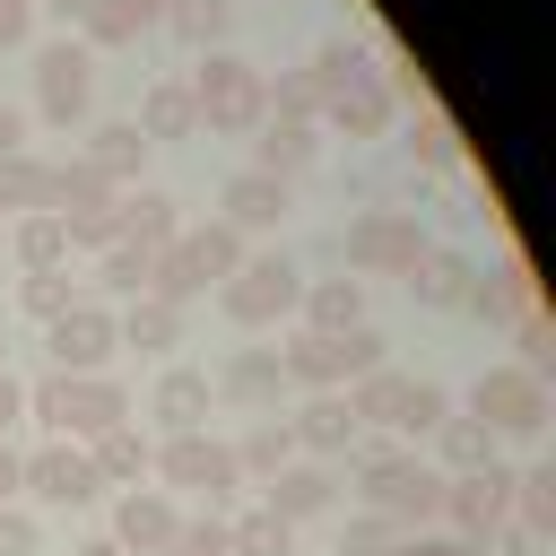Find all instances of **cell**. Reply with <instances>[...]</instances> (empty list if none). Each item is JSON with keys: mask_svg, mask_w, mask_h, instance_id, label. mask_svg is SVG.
Wrapping results in <instances>:
<instances>
[{"mask_svg": "<svg viewBox=\"0 0 556 556\" xmlns=\"http://www.w3.org/2000/svg\"><path fill=\"white\" fill-rule=\"evenodd\" d=\"M348 460H356V469H348V478H356V486H348L356 513H382L400 539H408V530H434V513H443V469H434L417 443H356Z\"/></svg>", "mask_w": 556, "mask_h": 556, "instance_id": "cell-1", "label": "cell"}, {"mask_svg": "<svg viewBox=\"0 0 556 556\" xmlns=\"http://www.w3.org/2000/svg\"><path fill=\"white\" fill-rule=\"evenodd\" d=\"M252 243L235 235V226H217V217H200V226H174V243L148 261V295L156 304H200L208 287H226L235 278V261H243Z\"/></svg>", "mask_w": 556, "mask_h": 556, "instance_id": "cell-2", "label": "cell"}, {"mask_svg": "<svg viewBox=\"0 0 556 556\" xmlns=\"http://www.w3.org/2000/svg\"><path fill=\"white\" fill-rule=\"evenodd\" d=\"M182 87H191L200 130H217V139H252L269 122V70H252L243 52H200V70Z\"/></svg>", "mask_w": 556, "mask_h": 556, "instance_id": "cell-3", "label": "cell"}, {"mask_svg": "<svg viewBox=\"0 0 556 556\" xmlns=\"http://www.w3.org/2000/svg\"><path fill=\"white\" fill-rule=\"evenodd\" d=\"M348 408H356V426L382 434V443H426L434 417L452 408V391H443V382H417V374H400V365H374L365 382H348Z\"/></svg>", "mask_w": 556, "mask_h": 556, "instance_id": "cell-4", "label": "cell"}, {"mask_svg": "<svg viewBox=\"0 0 556 556\" xmlns=\"http://www.w3.org/2000/svg\"><path fill=\"white\" fill-rule=\"evenodd\" d=\"M26 417H43L61 443H96V434L130 426V391L113 374H43L26 391Z\"/></svg>", "mask_w": 556, "mask_h": 556, "instance_id": "cell-5", "label": "cell"}, {"mask_svg": "<svg viewBox=\"0 0 556 556\" xmlns=\"http://www.w3.org/2000/svg\"><path fill=\"white\" fill-rule=\"evenodd\" d=\"M278 365H287V391H348L391 356H382V330L365 321V330H295L278 348Z\"/></svg>", "mask_w": 556, "mask_h": 556, "instance_id": "cell-6", "label": "cell"}, {"mask_svg": "<svg viewBox=\"0 0 556 556\" xmlns=\"http://www.w3.org/2000/svg\"><path fill=\"white\" fill-rule=\"evenodd\" d=\"M426 226H417V208H365V217H348L339 226V261H348V278H408L417 261H426Z\"/></svg>", "mask_w": 556, "mask_h": 556, "instance_id": "cell-7", "label": "cell"}, {"mask_svg": "<svg viewBox=\"0 0 556 556\" xmlns=\"http://www.w3.org/2000/svg\"><path fill=\"white\" fill-rule=\"evenodd\" d=\"M469 417H478L495 443H539L547 417H556L547 374H530V365H486V374L469 382Z\"/></svg>", "mask_w": 556, "mask_h": 556, "instance_id": "cell-8", "label": "cell"}, {"mask_svg": "<svg viewBox=\"0 0 556 556\" xmlns=\"http://www.w3.org/2000/svg\"><path fill=\"white\" fill-rule=\"evenodd\" d=\"M295 295H304V269L287 252H243L235 278L217 287V313L235 330H278V321H295Z\"/></svg>", "mask_w": 556, "mask_h": 556, "instance_id": "cell-9", "label": "cell"}, {"mask_svg": "<svg viewBox=\"0 0 556 556\" xmlns=\"http://www.w3.org/2000/svg\"><path fill=\"white\" fill-rule=\"evenodd\" d=\"M113 208H122V191L104 174H87L78 156L70 165H43V217H61L70 252H104L113 243Z\"/></svg>", "mask_w": 556, "mask_h": 556, "instance_id": "cell-10", "label": "cell"}, {"mask_svg": "<svg viewBox=\"0 0 556 556\" xmlns=\"http://www.w3.org/2000/svg\"><path fill=\"white\" fill-rule=\"evenodd\" d=\"M148 469L165 478V495H208V513H226L235 504V486H243V469H235V452H226V434H165L156 452H148Z\"/></svg>", "mask_w": 556, "mask_h": 556, "instance_id": "cell-11", "label": "cell"}, {"mask_svg": "<svg viewBox=\"0 0 556 556\" xmlns=\"http://www.w3.org/2000/svg\"><path fill=\"white\" fill-rule=\"evenodd\" d=\"M87 113H96V52L70 43V35L35 43V122L70 130V122H87Z\"/></svg>", "mask_w": 556, "mask_h": 556, "instance_id": "cell-12", "label": "cell"}, {"mask_svg": "<svg viewBox=\"0 0 556 556\" xmlns=\"http://www.w3.org/2000/svg\"><path fill=\"white\" fill-rule=\"evenodd\" d=\"M443 539H460V547H478L486 530H504L513 521V460H486V469H469V478H443Z\"/></svg>", "mask_w": 556, "mask_h": 556, "instance_id": "cell-13", "label": "cell"}, {"mask_svg": "<svg viewBox=\"0 0 556 556\" xmlns=\"http://www.w3.org/2000/svg\"><path fill=\"white\" fill-rule=\"evenodd\" d=\"M43 348H52V374H104L113 356H122V321H113V304H70L61 321H43Z\"/></svg>", "mask_w": 556, "mask_h": 556, "instance_id": "cell-14", "label": "cell"}, {"mask_svg": "<svg viewBox=\"0 0 556 556\" xmlns=\"http://www.w3.org/2000/svg\"><path fill=\"white\" fill-rule=\"evenodd\" d=\"M287 434H295V460H330V469L365 443V426H356L348 391H304V400L287 408Z\"/></svg>", "mask_w": 556, "mask_h": 556, "instance_id": "cell-15", "label": "cell"}, {"mask_svg": "<svg viewBox=\"0 0 556 556\" xmlns=\"http://www.w3.org/2000/svg\"><path fill=\"white\" fill-rule=\"evenodd\" d=\"M26 495L43 504V513H78V504H96L104 495V478H96V460H87V443H43V452H26Z\"/></svg>", "mask_w": 556, "mask_h": 556, "instance_id": "cell-16", "label": "cell"}, {"mask_svg": "<svg viewBox=\"0 0 556 556\" xmlns=\"http://www.w3.org/2000/svg\"><path fill=\"white\" fill-rule=\"evenodd\" d=\"M208 391L226 408H243V417H287V365H278V348H235L208 374Z\"/></svg>", "mask_w": 556, "mask_h": 556, "instance_id": "cell-17", "label": "cell"}, {"mask_svg": "<svg viewBox=\"0 0 556 556\" xmlns=\"http://www.w3.org/2000/svg\"><path fill=\"white\" fill-rule=\"evenodd\" d=\"M287 217H295V182L252 174V165H243V174H226V191H217V226H235V235L252 243V235H278Z\"/></svg>", "mask_w": 556, "mask_h": 556, "instance_id": "cell-18", "label": "cell"}, {"mask_svg": "<svg viewBox=\"0 0 556 556\" xmlns=\"http://www.w3.org/2000/svg\"><path fill=\"white\" fill-rule=\"evenodd\" d=\"M174 530H182V495H165V486H122V504H113V547L122 556H165L174 547Z\"/></svg>", "mask_w": 556, "mask_h": 556, "instance_id": "cell-19", "label": "cell"}, {"mask_svg": "<svg viewBox=\"0 0 556 556\" xmlns=\"http://www.w3.org/2000/svg\"><path fill=\"white\" fill-rule=\"evenodd\" d=\"M321 122H330L339 139H382V130L400 122V87H391V70H356V78L321 104Z\"/></svg>", "mask_w": 556, "mask_h": 556, "instance_id": "cell-20", "label": "cell"}, {"mask_svg": "<svg viewBox=\"0 0 556 556\" xmlns=\"http://www.w3.org/2000/svg\"><path fill=\"white\" fill-rule=\"evenodd\" d=\"M261 504H269L287 530H295V521H321V513L339 504V469H330V460H287V469L261 486Z\"/></svg>", "mask_w": 556, "mask_h": 556, "instance_id": "cell-21", "label": "cell"}, {"mask_svg": "<svg viewBox=\"0 0 556 556\" xmlns=\"http://www.w3.org/2000/svg\"><path fill=\"white\" fill-rule=\"evenodd\" d=\"M365 313H374V287L365 278H304V295H295V321L304 330H365Z\"/></svg>", "mask_w": 556, "mask_h": 556, "instance_id": "cell-22", "label": "cell"}, {"mask_svg": "<svg viewBox=\"0 0 556 556\" xmlns=\"http://www.w3.org/2000/svg\"><path fill=\"white\" fill-rule=\"evenodd\" d=\"M208 408H217V391H208V374H200V365H165V374H156V391H148V417H156L165 434H200V426H208Z\"/></svg>", "mask_w": 556, "mask_h": 556, "instance_id": "cell-23", "label": "cell"}, {"mask_svg": "<svg viewBox=\"0 0 556 556\" xmlns=\"http://www.w3.org/2000/svg\"><path fill=\"white\" fill-rule=\"evenodd\" d=\"M417 452H426V460H434L443 478H469V469L504 460V443H495V434H486L478 417H460V408H443V417H434V434H426Z\"/></svg>", "mask_w": 556, "mask_h": 556, "instance_id": "cell-24", "label": "cell"}, {"mask_svg": "<svg viewBox=\"0 0 556 556\" xmlns=\"http://www.w3.org/2000/svg\"><path fill=\"white\" fill-rule=\"evenodd\" d=\"M539 295H530V269L521 261H478V278H469V295H460V313L469 321H521Z\"/></svg>", "mask_w": 556, "mask_h": 556, "instance_id": "cell-25", "label": "cell"}, {"mask_svg": "<svg viewBox=\"0 0 556 556\" xmlns=\"http://www.w3.org/2000/svg\"><path fill=\"white\" fill-rule=\"evenodd\" d=\"M78 165H87V174H104L113 191H130V182H139V165H148L139 122H96V130H87V148H78Z\"/></svg>", "mask_w": 556, "mask_h": 556, "instance_id": "cell-26", "label": "cell"}, {"mask_svg": "<svg viewBox=\"0 0 556 556\" xmlns=\"http://www.w3.org/2000/svg\"><path fill=\"white\" fill-rule=\"evenodd\" d=\"M313 156H321V130L313 122H261L252 130V174L295 182V174H313Z\"/></svg>", "mask_w": 556, "mask_h": 556, "instance_id": "cell-27", "label": "cell"}, {"mask_svg": "<svg viewBox=\"0 0 556 556\" xmlns=\"http://www.w3.org/2000/svg\"><path fill=\"white\" fill-rule=\"evenodd\" d=\"M130 122H139V139H148V148L200 139V113H191V87H182V78H156V87L139 96V113H130Z\"/></svg>", "mask_w": 556, "mask_h": 556, "instance_id": "cell-28", "label": "cell"}, {"mask_svg": "<svg viewBox=\"0 0 556 556\" xmlns=\"http://www.w3.org/2000/svg\"><path fill=\"white\" fill-rule=\"evenodd\" d=\"M469 278H478V252H443V243H426V261L408 269V295H417V304H434V313H460Z\"/></svg>", "mask_w": 556, "mask_h": 556, "instance_id": "cell-29", "label": "cell"}, {"mask_svg": "<svg viewBox=\"0 0 556 556\" xmlns=\"http://www.w3.org/2000/svg\"><path fill=\"white\" fill-rule=\"evenodd\" d=\"M174 226H182V217H174V200H165V191H148V182H130V191H122V208H113V235H122V243H139V252H165V243H174Z\"/></svg>", "mask_w": 556, "mask_h": 556, "instance_id": "cell-30", "label": "cell"}, {"mask_svg": "<svg viewBox=\"0 0 556 556\" xmlns=\"http://www.w3.org/2000/svg\"><path fill=\"white\" fill-rule=\"evenodd\" d=\"M226 452H235L243 486H269V478H278V469L295 460V434H287V417H252V426H243V434H235Z\"/></svg>", "mask_w": 556, "mask_h": 556, "instance_id": "cell-31", "label": "cell"}, {"mask_svg": "<svg viewBox=\"0 0 556 556\" xmlns=\"http://www.w3.org/2000/svg\"><path fill=\"white\" fill-rule=\"evenodd\" d=\"M139 35H156V0H96V9L78 17V43H87V52H122V43H139Z\"/></svg>", "mask_w": 556, "mask_h": 556, "instance_id": "cell-32", "label": "cell"}, {"mask_svg": "<svg viewBox=\"0 0 556 556\" xmlns=\"http://www.w3.org/2000/svg\"><path fill=\"white\" fill-rule=\"evenodd\" d=\"M122 348H139V356H174L182 348V304H156V295H130L122 313Z\"/></svg>", "mask_w": 556, "mask_h": 556, "instance_id": "cell-33", "label": "cell"}, {"mask_svg": "<svg viewBox=\"0 0 556 556\" xmlns=\"http://www.w3.org/2000/svg\"><path fill=\"white\" fill-rule=\"evenodd\" d=\"M156 26L174 43H191V52H217L226 26H235V0H156Z\"/></svg>", "mask_w": 556, "mask_h": 556, "instance_id": "cell-34", "label": "cell"}, {"mask_svg": "<svg viewBox=\"0 0 556 556\" xmlns=\"http://www.w3.org/2000/svg\"><path fill=\"white\" fill-rule=\"evenodd\" d=\"M148 452H156V443L139 434V417L87 443V460H96V478H104V486H139V478H148Z\"/></svg>", "mask_w": 556, "mask_h": 556, "instance_id": "cell-35", "label": "cell"}, {"mask_svg": "<svg viewBox=\"0 0 556 556\" xmlns=\"http://www.w3.org/2000/svg\"><path fill=\"white\" fill-rule=\"evenodd\" d=\"M9 243H17V269L35 278V269H70V235H61V217H43V208H26L17 226H9Z\"/></svg>", "mask_w": 556, "mask_h": 556, "instance_id": "cell-36", "label": "cell"}, {"mask_svg": "<svg viewBox=\"0 0 556 556\" xmlns=\"http://www.w3.org/2000/svg\"><path fill=\"white\" fill-rule=\"evenodd\" d=\"M295 547V530L269 513V504H243V513H226V556H287Z\"/></svg>", "mask_w": 556, "mask_h": 556, "instance_id": "cell-37", "label": "cell"}, {"mask_svg": "<svg viewBox=\"0 0 556 556\" xmlns=\"http://www.w3.org/2000/svg\"><path fill=\"white\" fill-rule=\"evenodd\" d=\"M513 521L547 547L556 539V469H513Z\"/></svg>", "mask_w": 556, "mask_h": 556, "instance_id": "cell-38", "label": "cell"}, {"mask_svg": "<svg viewBox=\"0 0 556 556\" xmlns=\"http://www.w3.org/2000/svg\"><path fill=\"white\" fill-rule=\"evenodd\" d=\"M356 70H374V61H365V43H356V35H330V43H321V52H313V61H304V78H313V96H321V104H330V96H339V87H348V78H356Z\"/></svg>", "mask_w": 556, "mask_h": 556, "instance_id": "cell-39", "label": "cell"}, {"mask_svg": "<svg viewBox=\"0 0 556 556\" xmlns=\"http://www.w3.org/2000/svg\"><path fill=\"white\" fill-rule=\"evenodd\" d=\"M148 261H156V252H139V243H122V235H113V243L96 252V287H104V295H122V304H130V295H148Z\"/></svg>", "mask_w": 556, "mask_h": 556, "instance_id": "cell-40", "label": "cell"}, {"mask_svg": "<svg viewBox=\"0 0 556 556\" xmlns=\"http://www.w3.org/2000/svg\"><path fill=\"white\" fill-rule=\"evenodd\" d=\"M17 304H26L35 321H61L70 304H87V287H78L70 269H35V278H17Z\"/></svg>", "mask_w": 556, "mask_h": 556, "instance_id": "cell-41", "label": "cell"}, {"mask_svg": "<svg viewBox=\"0 0 556 556\" xmlns=\"http://www.w3.org/2000/svg\"><path fill=\"white\" fill-rule=\"evenodd\" d=\"M400 148H408L417 165H434V174H460V139H452V122H443V113H417Z\"/></svg>", "mask_w": 556, "mask_h": 556, "instance_id": "cell-42", "label": "cell"}, {"mask_svg": "<svg viewBox=\"0 0 556 556\" xmlns=\"http://www.w3.org/2000/svg\"><path fill=\"white\" fill-rule=\"evenodd\" d=\"M26 208H43V165L35 156H9L0 165V226H17Z\"/></svg>", "mask_w": 556, "mask_h": 556, "instance_id": "cell-43", "label": "cell"}, {"mask_svg": "<svg viewBox=\"0 0 556 556\" xmlns=\"http://www.w3.org/2000/svg\"><path fill=\"white\" fill-rule=\"evenodd\" d=\"M165 556H226V513H182Z\"/></svg>", "mask_w": 556, "mask_h": 556, "instance_id": "cell-44", "label": "cell"}, {"mask_svg": "<svg viewBox=\"0 0 556 556\" xmlns=\"http://www.w3.org/2000/svg\"><path fill=\"white\" fill-rule=\"evenodd\" d=\"M391 539H400V530H391L382 513H356V521L339 530V556H391Z\"/></svg>", "mask_w": 556, "mask_h": 556, "instance_id": "cell-45", "label": "cell"}, {"mask_svg": "<svg viewBox=\"0 0 556 556\" xmlns=\"http://www.w3.org/2000/svg\"><path fill=\"white\" fill-rule=\"evenodd\" d=\"M0 556H43V521L26 504H0Z\"/></svg>", "mask_w": 556, "mask_h": 556, "instance_id": "cell-46", "label": "cell"}, {"mask_svg": "<svg viewBox=\"0 0 556 556\" xmlns=\"http://www.w3.org/2000/svg\"><path fill=\"white\" fill-rule=\"evenodd\" d=\"M35 43V0H0V52Z\"/></svg>", "mask_w": 556, "mask_h": 556, "instance_id": "cell-47", "label": "cell"}, {"mask_svg": "<svg viewBox=\"0 0 556 556\" xmlns=\"http://www.w3.org/2000/svg\"><path fill=\"white\" fill-rule=\"evenodd\" d=\"M530 547H539V539H530L521 521H504V530H486V539H478L469 556H530Z\"/></svg>", "mask_w": 556, "mask_h": 556, "instance_id": "cell-48", "label": "cell"}, {"mask_svg": "<svg viewBox=\"0 0 556 556\" xmlns=\"http://www.w3.org/2000/svg\"><path fill=\"white\" fill-rule=\"evenodd\" d=\"M26 130H35V113H26V104H0V165L26 156Z\"/></svg>", "mask_w": 556, "mask_h": 556, "instance_id": "cell-49", "label": "cell"}, {"mask_svg": "<svg viewBox=\"0 0 556 556\" xmlns=\"http://www.w3.org/2000/svg\"><path fill=\"white\" fill-rule=\"evenodd\" d=\"M391 556H469V547L443 539V530H408V539H391Z\"/></svg>", "mask_w": 556, "mask_h": 556, "instance_id": "cell-50", "label": "cell"}, {"mask_svg": "<svg viewBox=\"0 0 556 556\" xmlns=\"http://www.w3.org/2000/svg\"><path fill=\"white\" fill-rule=\"evenodd\" d=\"M17 495H26V452L0 443V504H17Z\"/></svg>", "mask_w": 556, "mask_h": 556, "instance_id": "cell-51", "label": "cell"}, {"mask_svg": "<svg viewBox=\"0 0 556 556\" xmlns=\"http://www.w3.org/2000/svg\"><path fill=\"white\" fill-rule=\"evenodd\" d=\"M17 408H26V391H17L9 374H0V443H9V417H17Z\"/></svg>", "mask_w": 556, "mask_h": 556, "instance_id": "cell-52", "label": "cell"}, {"mask_svg": "<svg viewBox=\"0 0 556 556\" xmlns=\"http://www.w3.org/2000/svg\"><path fill=\"white\" fill-rule=\"evenodd\" d=\"M43 9H61V17H87V9H96V0H43Z\"/></svg>", "mask_w": 556, "mask_h": 556, "instance_id": "cell-53", "label": "cell"}, {"mask_svg": "<svg viewBox=\"0 0 556 556\" xmlns=\"http://www.w3.org/2000/svg\"><path fill=\"white\" fill-rule=\"evenodd\" d=\"M78 556H122V547H113V539H87V547H78Z\"/></svg>", "mask_w": 556, "mask_h": 556, "instance_id": "cell-54", "label": "cell"}, {"mask_svg": "<svg viewBox=\"0 0 556 556\" xmlns=\"http://www.w3.org/2000/svg\"><path fill=\"white\" fill-rule=\"evenodd\" d=\"M0 374H9V365H0Z\"/></svg>", "mask_w": 556, "mask_h": 556, "instance_id": "cell-55", "label": "cell"}]
</instances>
